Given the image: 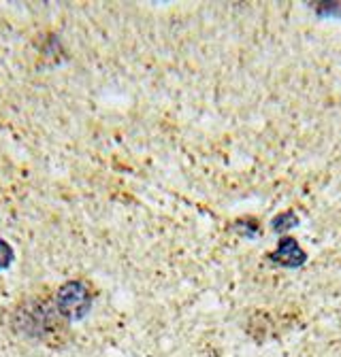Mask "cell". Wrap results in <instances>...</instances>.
I'll list each match as a JSON object with an SVG mask.
<instances>
[{"label": "cell", "instance_id": "1", "mask_svg": "<svg viewBox=\"0 0 341 357\" xmlns=\"http://www.w3.org/2000/svg\"><path fill=\"white\" fill-rule=\"evenodd\" d=\"M56 306L60 310V315H64L66 319H81L92 306V296L83 283L71 281L60 287Z\"/></svg>", "mask_w": 341, "mask_h": 357}, {"label": "cell", "instance_id": "2", "mask_svg": "<svg viewBox=\"0 0 341 357\" xmlns=\"http://www.w3.org/2000/svg\"><path fill=\"white\" fill-rule=\"evenodd\" d=\"M11 261H13V249L9 247V243H5L3 238H0V271L7 268Z\"/></svg>", "mask_w": 341, "mask_h": 357}]
</instances>
